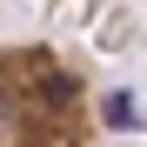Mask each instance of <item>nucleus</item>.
I'll use <instances>...</instances> for the list:
<instances>
[{"label":"nucleus","mask_w":147,"mask_h":147,"mask_svg":"<svg viewBox=\"0 0 147 147\" xmlns=\"http://www.w3.org/2000/svg\"><path fill=\"white\" fill-rule=\"evenodd\" d=\"M0 147H100L87 67L54 40H7L0 54Z\"/></svg>","instance_id":"1"}]
</instances>
